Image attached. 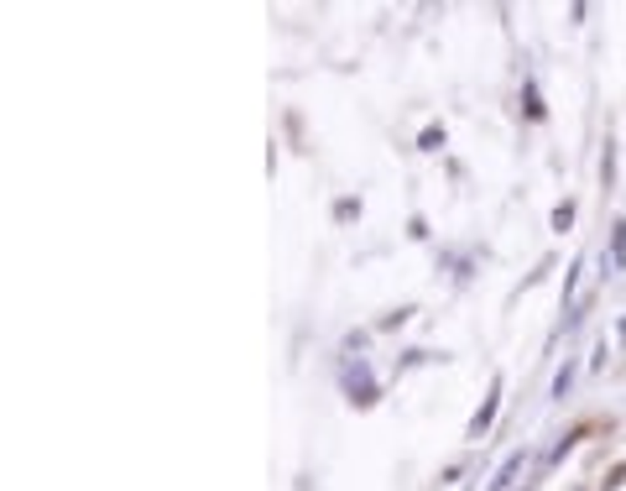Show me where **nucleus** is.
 Listing matches in <instances>:
<instances>
[{
    "instance_id": "f257e3e1",
    "label": "nucleus",
    "mask_w": 626,
    "mask_h": 491,
    "mask_svg": "<svg viewBox=\"0 0 626 491\" xmlns=\"http://www.w3.org/2000/svg\"><path fill=\"white\" fill-rule=\"evenodd\" d=\"M339 387H345V398H350L355 408H371L376 398H381V387H376L366 356H350V361L339 366Z\"/></svg>"
},
{
    "instance_id": "f03ea898",
    "label": "nucleus",
    "mask_w": 626,
    "mask_h": 491,
    "mask_svg": "<svg viewBox=\"0 0 626 491\" xmlns=\"http://www.w3.org/2000/svg\"><path fill=\"white\" fill-rule=\"evenodd\" d=\"M527 460H533V455H527V445L512 449V455L496 466V476H491V491H512V486H517V476L527 470Z\"/></svg>"
},
{
    "instance_id": "7ed1b4c3",
    "label": "nucleus",
    "mask_w": 626,
    "mask_h": 491,
    "mask_svg": "<svg viewBox=\"0 0 626 491\" xmlns=\"http://www.w3.org/2000/svg\"><path fill=\"white\" fill-rule=\"evenodd\" d=\"M496 408H501V382H491V398L480 403V413L470 418V439H480L485 428H491V418H496Z\"/></svg>"
},
{
    "instance_id": "20e7f679",
    "label": "nucleus",
    "mask_w": 626,
    "mask_h": 491,
    "mask_svg": "<svg viewBox=\"0 0 626 491\" xmlns=\"http://www.w3.org/2000/svg\"><path fill=\"white\" fill-rule=\"evenodd\" d=\"M611 272H626V225H611Z\"/></svg>"
},
{
    "instance_id": "39448f33",
    "label": "nucleus",
    "mask_w": 626,
    "mask_h": 491,
    "mask_svg": "<svg viewBox=\"0 0 626 491\" xmlns=\"http://www.w3.org/2000/svg\"><path fill=\"white\" fill-rule=\"evenodd\" d=\"M569 382H574V361L559 366V377H553V398H563V392H569Z\"/></svg>"
},
{
    "instance_id": "423d86ee",
    "label": "nucleus",
    "mask_w": 626,
    "mask_h": 491,
    "mask_svg": "<svg viewBox=\"0 0 626 491\" xmlns=\"http://www.w3.org/2000/svg\"><path fill=\"white\" fill-rule=\"evenodd\" d=\"M569 225H574V204L563 199L559 210H553V231H569Z\"/></svg>"
},
{
    "instance_id": "0eeeda50",
    "label": "nucleus",
    "mask_w": 626,
    "mask_h": 491,
    "mask_svg": "<svg viewBox=\"0 0 626 491\" xmlns=\"http://www.w3.org/2000/svg\"><path fill=\"white\" fill-rule=\"evenodd\" d=\"M444 147V126H428L423 131V152H438Z\"/></svg>"
},
{
    "instance_id": "6e6552de",
    "label": "nucleus",
    "mask_w": 626,
    "mask_h": 491,
    "mask_svg": "<svg viewBox=\"0 0 626 491\" xmlns=\"http://www.w3.org/2000/svg\"><path fill=\"white\" fill-rule=\"evenodd\" d=\"M527 115H533V121H543V100H538V89L527 84Z\"/></svg>"
},
{
    "instance_id": "1a4fd4ad",
    "label": "nucleus",
    "mask_w": 626,
    "mask_h": 491,
    "mask_svg": "<svg viewBox=\"0 0 626 491\" xmlns=\"http://www.w3.org/2000/svg\"><path fill=\"white\" fill-rule=\"evenodd\" d=\"M413 319V309H396V314H386V319H381V329H396V324H407Z\"/></svg>"
}]
</instances>
